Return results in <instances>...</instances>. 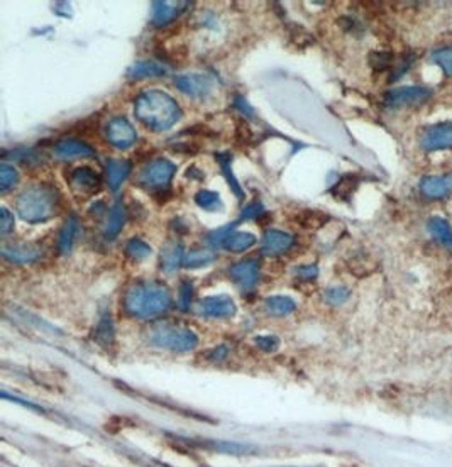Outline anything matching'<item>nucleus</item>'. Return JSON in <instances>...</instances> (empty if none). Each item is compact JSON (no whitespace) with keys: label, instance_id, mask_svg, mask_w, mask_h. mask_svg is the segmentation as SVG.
<instances>
[{"label":"nucleus","instance_id":"f257e3e1","mask_svg":"<svg viewBox=\"0 0 452 467\" xmlns=\"http://www.w3.org/2000/svg\"><path fill=\"white\" fill-rule=\"evenodd\" d=\"M126 313L136 318H154L171 306L170 289L154 280H142L130 285L124 294Z\"/></svg>","mask_w":452,"mask_h":467},{"label":"nucleus","instance_id":"f03ea898","mask_svg":"<svg viewBox=\"0 0 452 467\" xmlns=\"http://www.w3.org/2000/svg\"><path fill=\"white\" fill-rule=\"evenodd\" d=\"M134 113L138 120L153 132L171 129L181 117L175 99L159 90H147L139 95L134 104Z\"/></svg>","mask_w":452,"mask_h":467},{"label":"nucleus","instance_id":"7ed1b4c3","mask_svg":"<svg viewBox=\"0 0 452 467\" xmlns=\"http://www.w3.org/2000/svg\"><path fill=\"white\" fill-rule=\"evenodd\" d=\"M60 207V193L48 183L28 187L16 201L19 216L28 224H43L56 216Z\"/></svg>","mask_w":452,"mask_h":467},{"label":"nucleus","instance_id":"20e7f679","mask_svg":"<svg viewBox=\"0 0 452 467\" xmlns=\"http://www.w3.org/2000/svg\"><path fill=\"white\" fill-rule=\"evenodd\" d=\"M154 346L175 352H188L198 346V337L193 330L180 325H159L151 335Z\"/></svg>","mask_w":452,"mask_h":467},{"label":"nucleus","instance_id":"39448f33","mask_svg":"<svg viewBox=\"0 0 452 467\" xmlns=\"http://www.w3.org/2000/svg\"><path fill=\"white\" fill-rule=\"evenodd\" d=\"M176 166L173 165L170 159H154V161L147 163L145 170L139 175V183L146 187L147 190H156L161 193L166 190L170 185L173 175H175Z\"/></svg>","mask_w":452,"mask_h":467},{"label":"nucleus","instance_id":"423d86ee","mask_svg":"<svg viewBox=\"0 0 452 467\" xmlns=\"http://www.w3.org/2000/svg\"><path fill=\"white\" fill-rule=\"evenodd\" d=\"M105 137H107L109 144L116 147V149H129L136 144L138 134L133 124L126 119V117H114L105 125Z\"/></svg>","mask_w":452,"mask_h":467},{"label":"nucleus","instance_id":"0eeeda50","mask_svg":"<svg viewBox=\"0 0 452 467\" xmlns=\"http://www.w3.org/2000/svg\"><path fill=\"white\" fill-rule=\"evenodd\" d=\"M175 85L181 94L192 96V99H204L214 92L215 80L205 73H190L176 77Z\"/></svg>","mask_w":452,"mask_h":467},{"label":"nucleus","instance_id":"6e6552de","mask_svg":"<svg viewBox=\"0 0 452 467\" xmlns=\"http://www.w3.org/2000/svg\"><path fill=\"white\" fill-rule=\"evenodd\" d=\"M432 96V90L427 87H401L393 88L384 95V105L388 107H405V105L424 104Z\"/></svg>","mask_w":452,"mask_h":467},{"label":"nucleus","instance_id":"1a4fd4ad","mask_svg":"<svg viewBox=\"0 0 452 467\" xmlns=\"http://www.w3.org/2000/svg\"><path fill=\"white\" fill-rule=\"evenodd\" d=\"M422 149L427 153L432 151L451 149L452 147V122H441V124L430 125L424 130L420 137Z\"/></svg>","mask_w":452,"mask_h":467},{"label":"nucleus","instance_id":"9d476101","mask_svg":"<svg viewBox=\"0 0 452 467\" xmlns=\"http://www.w3.org/2000/svg\"><path fill=\"white\" fill-rule=\"evenodd\" d=\"M197 311L209 318H229L234 317L238 309H236V303L231 297L215 294V297H207L198 301Z\"/></svg>","mask_w":452,"mask_h":467},{"label":"nucleus","instance_id":"9b49d317","mask_svg":"<svg viewBox=\"0 0 452 467\" xmlns=\"http://www.w3.org/2000/svg\"><path fill=\"white\" fill-rule=\"evenodd\" d=\"M70 187L78 197H92L100 188V178L90 168H75L70 175Z\"/></svg>","mask_w":452,"mask_h":467},{"label":"nucleus","instance_id":"f8f14e48","mask_svg":"<svg viewBox=\"0 0 452 467\" xmlns=\"http://www.w3.org/2000/svg\"><path fill=\"white\" fill-rule=\"evenodd\" d=\"M231 278L243 292H251L259 281V264L255 259H244L231 268Z\"/></svg>","mask_w":452,"mask_h":467},{"label":"nucleus","instance_id":"ddd939ff","mask_svg":"<svg viewBox=\"0 0 452 467\" xmlns=\"http://www.w3.org/2000/svg\"><path fill=\"white\" fill-rule=\"evenodd\" d=\"M95 149L88 146L87 142L80 141V139H61L56 146H54V158L61 159V161H68V159L75 158H94Z\"/></svg>","mask_w":452,"mask_h":467},{"label":"nucleus","instance_id":"4468645a","mask_svg":"<svg viewBox=\"0 0 452 467\" xmlns=\"http://www.w3.org/2000/svg\"><path fill=\"white\" fill-rule=\"evenodd\" d=\"M295 244V239L290 234L283 230L269 229L263 235V246H261V254L263 256H280L283 252L290 251Z\"/></svg>","mask_w":452,"mask_h":467},{"label":"nucleus","instance_id":"2eb2a0df","mask_svg":"<svg viewBox=\"0 0 452 467\" xmlns=\"http://www.w3.org/2000/svg\"><path fill=\"white\" fill-rule=\"evenodd\" d=\"M151 6H153L151 24L154 27H164L180 18L181 12L187 9L188 2H153Z\"/></svg>","mask_w":452,"mask_h":467},{"label":"nucleus","instance_id":"dca6fc26","mask_svg":"<svg viewBox=\"0 0 452 467\" xmlns=\"http://www.w3.org/2000/svg\"><path fill=\"white\" fill-rule=\"evenodd\" d=\"M2 256L14 264H31L41 258V249L36 244L20 242L4 247Z\"/></svg>","mask_w":452,"mask_h":467},{"label":"nucleus","instance_id":"f3484780","mask_svg":"<svg viewBox=\"0 0 452 467\" xmlns=\"http://www.w3.org/2000/svg\"><path fill=\"white\" fill-rule=\"evenodd\" d=\"M130 161L128 159H109L105 165V173H107V185L112 192H117L121 185L126 182L130 173Z\"/></svg>","mask_w":452,"mask_h":467},{"label":"nucleus","instance_id":"a211bd4d","mask_svg":"<svg viewBox=\"0 0 452 467\" xmlns=\"http://www.w3.org/2000/svg\"><path fill=\"white\" fill-rule=\"evenodd\" d=\"M451 178L446 176H424L420 180V192L427 199H444L451 192Z\"/></svg>","mask_w":452,"mask_h":467},{"label":"nucleus","instance_id":"6ab92c4d","mask_svg":"<svg viewBox=\"0 0 452 467\" xmlns=\"http://www.w3.org/2000/svg\"><path fill=\"white\" fill-rule=\"evenodd\" d=\"M166 75V68L158 61H136L128 70L129 80H146V78H161Z\"/></svg>","mask_w":452,"mask_h":467},{"label":"nucleus","instance_id":"aec40b11","mask_svg":"<svg viewBox=\"0 0 452 467\" xmlns=\"http://www.w3.org/2000/svg\"><path fill=\"white\" fill-rule=\"evenodd\" d=\"M183 246L178 241H170L164 244L161 249V268L166 273H173L180 268V264H183Z\"/></svg>","mask_w":452,"mask_h":467},{"label":"nucleus","instance_id":"412c9836","mask_svg":"<svg viewBox=\"0 0 452 467\" xmlns=\"http://www.w3.org/2000/svg\"><path fill=\"white\" fill-rule=\"evenodd\" d=\"M427 229L435 241L452 249V227L447 224V220L442 217H430L427 220Z\"/></svg>","mask_w":452,"mask_h":467},{"label":"nucleus","instance_id":"4be33fe9","mask_svg":"<svg viewBox=\"0 0 452 467\" xmlns=\"http://www.w3.org/2000/svg\"><path fill=\"white\" fill-rule=\"evenodd\" d=\"M255 244H256L255 234H251V232H232V234L227 235L226 239H224L222 247L226 251L236 252V254H239V252L251 249Z\"/></svg>","mask_w":452,"mask_h":467},{"label":"nucleus","instance_id":"5701e85b","mask_svg":"<svg viewBox=\"0 0 452 467\" xmlns=\"http://www.w3.org/2000/svg\"><path fill=\"white\" fill-rule=\"evenodd\" d=\"M197 447L214 450V452H222V454H246L252 452L251 445H240L236 442H222V440H207V442H192Z\"/></svg>","mask_w":452,"mask_h":467},{"label":"nucleus","instance_id":"b1692460","mask_svg":"<svg viewBox=\"0 0 452 467\" xmlns=\"http://www.w3.org/2000/svg\"><path fill=\"white\" fill-rule=\"evenodd\" d=\"M124 224H126V208L121 201H117V204L112 207L111 213H109L107 224H105L104 229V235L107 239H116L122 230V227H124Z\"/></svg>","mask_w":452,"mask_h":467},{"label":"nucleus","instance_id":"393cba45","mask_svg":"<svg viewBox=\"0 0 452 467\" xmlns=\"http://www.w3.org/2000/svg\"><path fill=\"white\" fill-rule=\"evenodd\" d=\"M77 230H78V218L75 216H70L66 218L65 225L61 227L60 235H58V251H60L61 254H68L71 251Z\"/></svg>","mask_w":452,"mask_h":467},{"label":"nucleus","instance_id":"a878e982","mask_svg":"<svg viewBox=\"0 0 452 467\" xmlns=\"http://www.w3.org/2000/svg\"><path fill=\"white\" fill-rule=\"evenodd\" d=\"M264 309L269 315H273V317H286V315H290L291 311L297 309V305H295V301L291 300L290 297L278 294V297L266 298Z\"/></svg>","mask_w":452,"mask_h":467},{"label":"nucleus","instance_id":"bb28decb","mask_svg":"<svg viewBox=\"0 0 452 467\" xmlns=\"http://www.w3.org/2000/svg\"><path fill=\"white\" fill-rule=\"evenodd\" d=\"M215 161H217L219 166L222 168V175L226 176L227 183H229V187H231V190L236 193V197H238L239 200H243L244 199L243 187H240L239 180L236 178L234 173H232V166H231L232 156L229 153H219V154H215Z\"/></svg>","mask_w":452,"mask_h":467},{"label":"nucleus","instance_id":"cd10ccee","mask_svg":"<svg viewBox=\"0 0 452 467\" xmlns=\"http://www.w3.org/2000/svg\"><path fill=\"white\" fill-rule=\"evenodd\" d=\"M217 259V254L210 249H193L188 251L183 258V264L181 266L187 269H197V268H204L212 264L214 261Z\"/></svg>","mask_w":452,"mask_h":467},{"label":"nucleus","instance_id":"c85d7f7f","mask_svg":"<svg viewBox=\"0 0 452 467\" xmlns=\"http://www.w3.org/2000/svg\"><path fill=\"white\" fill-rule=\"evenodd\" d=\"M295 220H297V224L302 225L303 229L317 230L325 225V222L329 220V216L319 212V210H302V212H298L297 216H295Z\"/></svg>","mask_w":452,"mask_h":467},{"label":"nucleus","instance_id":"c756f323","mask_svg":"<svg viewBox=\"0 0 452 467\" xmlns=\"http://www.w3.org/2000/svg\"><path fill=\"white\" fill-rule=\"evenodd\" d=\"M358 185L359 180L356 178V175H344L339 182L334 185L331 193L337 200H349L350 195L358 188Z\"/></svg>","mask_w":452,"mask_h":467},{"label":"nucleus","instance_id":"7c9ffc66","mask_svg":"<svg viewBox=\"0 0 452 467\" xmlns=\"http://www.w3.org/2000/svg\"><path fill=\"white\" fill-rule=\"evenodd\" d=\"M195 204L200 208L207 210V212H221L224 208V204L221 200V195L212 190H200L195 195Z\"/></svg>","mask_w":452,"mask_h":467},{"label":"nucleus","instance_id":"2f4dec72","mask_svg":"<svg viewBox=\"0 0 452 467\" xmlns=\"http://www.w3.org/2000/svg\"><path fill=\"white\" fill-rule=\"evenodd\" d=\"M151 251L153 249H151L149 244L141 241V239H130V241L126 244V254L133 261H145L151 256Z\"/></svg>","mask_w":452,"mask_h":467},{"label":"nucleus","instance_id":"473e14b6","mask_svg":"<svg viewBox=\"0 0 452 467\" xmlns=\"http://www.w3.org/2000/svg\"><path fill=\"white\" fill-rule=\"evenodd\" d=\"M95 340L102 347H109L114 342V327L111 315H104L102 320H100L99 327L95 330Z\"/></svg>","mask_w":452,"mask_h":467},{"label":"nucleus","instance_id":"72a5a7b5","mask_svg":"<svg viewBox=\"0 0 452 467\" xmlns=\"http://www.w3.org/2000/svg\"><path fill=\"white\" fill-rule=\"evenodd\" d=\"M430 60H432L435 65L441 66L447 77L452 78V46H446V48L434 51Z\"/></svg>","mask_w":452,"mask_h":467},{"label":"nucleus","instance_id":"f704fd0d","mask_svg":"<svg viewBox=\"0 0 452 467\" xmlns=\"http://www.w3.org/2000/svg\"><path fill=\"white\" fill-rule=\"evenodd\" d=\"M18 182H19V175L18 171H16V168L4 163V165L0 166V192L6 193Z\"/></svg>","mask_w":452,"mask_h":467},{"label":"nucleus","instance_id":"c9c22d12","mask_svg":"<svg viewBox=\"0 0 452 467\" xmlns=\"http://www.w3.org/2000/svg\"><path fill=\"white\" fill-rule=\"evenodd\" d=\"M393 54L388 51H373L369 54V65L374 71H384L393 65Z\"/></svg>","mask_w":452,"mask_h":467},{"label":"nucleus","instance_id":"e433bc0d","mask_svg":"<svg viewBox=\"0 0 452 467\" xmlns=\"http://www.w3.org/2000/svg\"><path fill=\"white\" fill-rule=\"evenodd\" d=\"M349 294V289L344 288V286H334V288H329L327 292H325V301L334 306L342 305V303L348 301Z\"/></svg>","mask_w":452,"mask_h":467},{"label":"nucleus","instance_id":"4c0bfd02","mask_svg":"<svg viewBox=\"0 0 452 467\" xmlns=\"http://www.w3.org/2000/svg\"><path fill=\"white\" fill-rule=\"evenodd\" d=\"M261 216H264L263 205H261L259 201H252V204H249L248 207L244 208L243 216L239 217V222L251 220V218H255V220H261Z\"/></svg>","mask_w":452,"mask_h":467},{"label":"nucleus","instance_id":"58836bf2","mask_svg":"<svg viewBox=\"0 0 452 467\" xmlns=\"http://www.w3.org/2000/svg\"><path fill=\"white\" fill-rule=\"evenodd\" d=\"M293 273H295V276L300 278V280L310 281V280H315V278L319 276V268H317L315 264H303V266L295 268Z\"/></svg>","mask_w":452,"mask_h":467},{"label":"nucleus","instance_id":"ea45409f","mask_svg":"<svg viewBox=\"0 0 452 467\" xmlns=\"http://www.w3.org/2000/svg\"><path fill=\"white\" fill-rule=\"evenodd\" d=\"M192 289H193V286H192V283H190V281H181V285H180V301H178L181 310H188L190 300H192Z\"/></svg>","mask_w":452,"mask_h":467},{"label":"nucleus","instance_id":"a19ab883","mask_svg":"<svg viewBox=\"0 0 452 467\" xmlns=\"http://www.w3.org/2000/svg\"><path fill=\"white\" fill-rule=\"evenodd\" d=\"M14 229V216L9 212V208H0V232L4 235L9 234Z\"/></svg>","mask_w":452,"mask_h":467},{"label":"nucleus","instance_id":"79ce46f5","mask_svg":"<svg viewBox=\"0 0 452 467\" xmlns=\"http://www.w3.org/2000/svg\"><path fill=\"white\" fill-rule=\"evenodd\" d=\"M256 344H257V347L263 349V351L271 352V351H276L278 346H280V340L274 337V335H264V337H257Z\"/></svg>","mask_w":452,"mask_h":467},{"label":"nucleus","instance_id":"37998d69","mask_svg":"<svg viewBox=\"0 0 452 467\" xmlns=\"http://www.w3.org/2000/svg\"><path fill=\"white\" fill-rule=\"evenodd\" d=\"M234 107L238 108L240 113H244V117H249V119H255V111H252L251 105L248 104V100L244 96H236Z\"/></svg>","mask_w":452,"mask_h":467},{"label":"nucleus","instance_id":"c03bdc74","mask_svg":"<svg viewBox=\"0 0 452 467\" xmlns=\"http://www.w3.org/2000/svg\"><path fill=\"white\" fill-rule=\"evenodd\" d=\"M227 347L226 346H219V347H215L212 349V351L209 352V359H212V361H221V359H226V356H227Z\"/></svg>","mask_w":452,"mask_h":467},{"label":"nucleus","instance_id":"a18cd8bd","mask_svg":"<svg viewBox=\"0 0 452 467\" xmlns=\"http://www.w3.org/2000/svg\"><path fill=\"white\" fill-rule=\"evenodd\" d=\"M451 183H452V176H451Z\"/></svg>","mask_w":452,"mask_h":467}]
</instances>
